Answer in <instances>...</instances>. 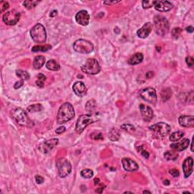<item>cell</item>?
<instances>
[{
    "label": "cell",
    "instance_id": "obj_19",
    "mask_svg": "<svg viewBox=\"0 0 194 194\" xmlns=\"http://www.w3.org/2000/svg\"><path fill=\"white\" fill-rule=\"evenodd\" d=\"M155 10L159 12H168L173 8V5L168 1H156L155 5Z\"/></svg>",
    "mask_w": 194,
    "mask_h": 194
},
{
    "label": "cell",
    "instance_id": "obj_31",
    "mask_svg": "<svg viewBox=\"0 0 194 194\" xmlns=\"http://www.w3.org/2000/svg\"><path fill=\"white\" fill-rule=\"evenodd\" d=\"M42 109V105L41 104H34L30 106L27 107V111L31 113H34V112H37V111H40Z\"/></svg>",
    "mask_w": 194,
    "mask_h": 194
},
{
    "label": "cell",
    "instance_id": "obj_13",
    "mask_svg": "<svg viewBox=\"0 0 194 194\" xmlns=\"http://www.w3.org/2000/svg\"><path fill=\"white\" fill-rule=\"evenodd\" d=\"M140 112H141L142 117H143L145 122H149L152 121L154 117V112L150 107L148 106V105H143V104H141L140 105Z\"/></svg>",
    "mask_w": 194,
    "mask_h": 194
},
{
    "label": "cell",
    "instance_id": "obj_48",
    "mask_svg": "<svg viewBox=\"0 0 194 194\" xmlns=\"http://www.w3.org/2000/svg\"><path fill=\"white\" fill-rule=\"evenodd\" d=\"M186 31H187V32H189V33H193V31H194V29H193V27H192V26H189V27H187V28H186Z\"/></svg>",
    "mask_w": 194,
    "mask_h": 194
},
{
    "label": "cell",
    "instance_id": "obj_42",
    "mask_svg": "<svg viewBox=\"0 0 194 194\" xmlns=\"http://www.w3.org/2000/svg\"><path fill=\"white\" fill-rule=\"evenodd\" d=\"M186 62H187V64L189 67H193L194 64V60L193 59V57L188 56V57L186 58Z\"/></svg>",
    "mask_w": 194,
    "mask_h": 194
},
{
    "label": "cell",
    "instance_id": "obj_24",
    "mask_svg": "<svg viewBox=\"0 0 194 194\" xmlns=\"http://www.w3.org/2000/svg\"><path fill=\"white\" fill-rule=\"evenodd\" d=\"M46 68H47V69L50 70V71H56L60 69V65H59V64L56 60L51 59V60L48 61L47 63H46Z\"/></svg>",
    "mask_w": 194,
    "mask_h": 194
},
{
    "label": "cell",
    "instance_id": "obj_53",
    "mask_svg": "<svg viewBox=\"0 0 194 194\" xmlns=\"http://www.w3.org/2000/svg\"><path fill=\"white\" fill-rule=\"evenodd\" d=\"M143 193H149V194H150L151 192H150V191H148V190H144Z\"/></svg>",
    "mask_w": 194,
    "mask_h": 194
},
{
    "label": "cell",
    "instance_id": "obj_10",
    "mask_svg": "<svg viewBox=\"0 0 194 194\" xmlns=\"http://www.w3.org/2000/svg\"><path fill=\"white\" fill-rule=\"evenodd\" d=\"M140 96L142 100L151 104H155L157 101V95L155 89L152 87H147L142 89L140 93Z\"/></svg>",
    "mask_w": 194,
    "mask_h": 194
},
{
    "label": "cell",
    "instance_id": "obj_11",
    "mask_svg": "<svg viewBox=\"0 0 194 194\" xmlns=\"http://www.w3.org/2000/svg\"><path fill=\"white\" fill-rule=\"evenodd\" d=\"M20 12L16 10H12L3 15L2 20L5 24L8 25H15L20 20Z\"/></svg>",
    "mask_w": 194,
    "mask_h": 194
},
{
    "label": "cell",
    "instance_id": "obj_25",
    "mask_svg": "<svg viewBox=\"0 0 194 194\" xmlns=\"http://www.w3.org/2000/svg\"><path fill=\"white\" fill-rule=\"evenodd\" d=\"M108 138L111 140V141H117L120 138V133L119 131L116 129H112L108 133Z\"/></svg>",
    "mask_w": 194,
    "mask_h": 194
},
{
    "label": "cell",
    "instance_id": "obj_27",
    "mask_svg": "<svg viewBox=\"0 0 194 194\" xmlns=\"http://www.w3.org/2000/svg\"><path fill=\"white\" fill-rule=\"evenodd\" d=\"M16 75L19 78L22 80V81H27L30 78V74L28 72L24 70H17L16 71Z\"/></svg>",
    "mask_w": 194,
    "mask_h": 194
},
{
    "label": "cell",
    "instance_id": "obj_38",
    "mask_svg": "<svg viewBox=\"0 0 194 194\" xmlns=\"http://www.w3.org/2000/svg\"><path fill=\"white\" fill-rule=\"evenodd\" d=\"M181 32H182V29H181L180 27H176V28H174L172 30L171 34L174 38H177L180 36V34H181Z\"/></svg>",
    "mask_w": 194,
    "mask_h": 194
},
{
    "label": "cell",
    "instance_id": "obj_28",
    "mask_svg": "<svg viewBox=\"0 0 194 194\" xmlns=\"http://www.w3.org/2000/svg\"><path fill=\"white\" fill-rule=\"evenodd\" d=\"M96 108V102L95 100H89L86 104V109L89 112H93Z\"/></svg>",
    "mask_w": 194,
    "mask_h": 194
},
{
    "label": "cell",
    "instance_id": "obj_4",
    "mask_svg": "<svg viewBox=\"0 0 194 194\" xmlns=\"http://www.w3.org/2000/svg\"><path fill=\"white\" fill-rule=\"evenodd\" d=\"M154 26L155 33L159 36H165L169 31L168 20L162 15L154 17Z\"/></svg>",
    "mask_w": 194,
    "mask_h": 194
},
{
    "label": "cell",
    "instance_id": "obj_32",
    "mask_svg": "<svg viewBox=\"0 0 194 194\" xmlns=\"http://www.w3.org/2000/svg\"><path fill=\"white\" fill-rule=\"evenodd\" d=\"M81 175L84 178H91L93 176V170L89 168L83 169L81 171Z\"/></svg>",
    "mask_w": 194,
    "mask_h": 194
},
{
    "label": "cell",
    "instance_id": "obj_49",
    "mask_svg": "<svg viewBox=\"0 0 194 194\" xmlns=\"http://www.w3.org/2000/svg\"><path fill=\"white\" fill-rule=\"evenodd\" d=\"M57 13H58V11L57 10H53V11H52V12H51V13H50V17L51 18L55 17V16H56V15H57Z\"/></svg>",
    "mask_w": 194,
    "mask_h": 194
},
{
    "label": "cell",
    "instance_id": "obj_35",
    "mask_svg": "<svg viewBox=\"0 0 194 194\" xmlns=\"http://www.w3.org/2000/svg\"><path fill=\"white\" fill-rule=\"evenodd\" d=\"M155 2L156 1H153V0H144L142 2V5L143 9H150L155 5Z\"/></svg>",
    "mask_w": 194,
    "mask_h": 194
},
{
    "label": "cell",
    "instance_id": "obj_20",
    "mask_svg": "<svg viewBox=\"0 0 194 194\" xmlns=\"http://www.w3.org/2000/svg\"><path fill=\"white\" fill-rule=\"evenodd\" d=\"M178 122L181 126L184 127H191L194 126V118L192 115L190 116L184 115L179 118Z\"/></svg>",
    "mask_w": 194,
    "mask_h": 194
},
{
    "label": "cell",
    "instance_id": "obj_52",
    "mask_svg": "<svg viewBox=\"0 0 194 194\" xmlns=\"http://www.w3.org/2000/svg\"><path fill=\"white\" fill-rule=\"evenodd\" d=\"M163 184H165V185H169V184H170V181H168V180H165V181H164V182H163Z\"/></svg>",
    "mask_w": 194,
    "mask_h": 194
},
{
    "label": "cell",
    "instance_id": "obj_16",
    "mask_svg": "<svg viewBox=\"0 0 194 194\" xmlns=\"http://www.w3.org/2000/svg\"><path fill=\"white\" fill-rule=\"evenodd\" d=\"M193 159L191 157H188L184 161L183 163V170H184V177L187 178L193 173Z\"/></svg>",
    "mask_w": 194,
    "mask_h": 194
},
{
    "label": "cell",
    "instance_id": "obj_47",
    "mask_svg": "<svg viewBox=\"0 0 194 194\" xmlns=\"http://www.w3.org/2000/svg\"><path fill=\"white\" fill-rule=\"evenodd\" d=\"M118 2H120L119 1H113V2H111V1H105V2H104L103 3L105 4V5H113V4H116V3H118Z\"/></svg>",
    "mask_w": 194,
    "mask_h": 194
},
{
    "label": "cell",
    "instance_id": "obj_40",
    "mask_svg": "<svg viewBox=\"0 0 194 194\" xmlns=\"http://www.w3.org/2000/svg\"><path fill=\"white\" fill-rule=\"evenodd\" d=\"M0 7H1V12H4L9 8V4L8 2L5 1H2L0 3Z\"/></svg>",
    "mask_w": 194,
    "mask_h": 194
},
{
    "label": "cell",
    "instance_id": "obj_43",
    "mask_svg": "<svg viewBox=\"0 0 194 194\" xmlns=\"http://www.w3.org/2000/svg\"><path fill=\"white\" fill-rule=\"evenodd\" d=\"M169 173H170V174H171L173 177H178V176L180 175V172H179V171L177 170V169H175V168L170 170Z\"/></svg>",
    "mask_w": 194,
    "mask_h": 194
},
{
    "label": "cell",
    "instance_id": "obj_5",
    "mask_svg": "<svg viewBox=\"0 0 194 194\" xmlns=\"http://www.w3.org/2000/svg\"><path fill=\"white\" fill-rule=\"evenodd\" d=\"M81 71L87 74H97L101 71V67L98 61L95 59H88L86 62L81 66Z\"/></svg>",
    "mask_w": 194,
    "mask_h": 194
},
{
    "label": "cell",
    "instance_id": "obj_51",
    "mask_svg": "<svg viewBox=\"0 0 194 194\" xmlns=\"http://www.w3.org/2000/svg\"><path fill=\"white\" fill-rule=\"evenodd\" d=\"M94 182H95V185H97V184L100 183V179H99V178H95Z\"/></svg>",
    "mask_w": 194,
    "mask_h": 194
},
{
    "label": "cell",
    "instance_id": "obj_39",
    "mask_svg": "<svg viewBox=\"0 0 194 194\" xmlns=\"http://www.w3.org/2000/svg\"><path fill=\"white\" fill-rule=\"evenodd\" d=\"M90 138L94 140H103V136L102 134V133H93L90 135Z\"/></svg>",
    "mask_w": 194,
    "mask_h": 194
},
{
    "label": "cell",
    "instance_id": "obj_26",
    "mask_svg": "<svg viewBox=\"0 0 194 194\" xmlns=\"http://www.w3.org/2000/svg\"><path fill=\"white\" fill-rule=\"evenodd\" d=\"M52 49L51 45H44V46H35L32 48V51L34 53L37 52H46Z\"/></svg>",
    "mask_w": 194,
    "mask_h": 194
},
{
    "label": "cell",
    "instance_id": "obj_15",
    "mask_svg": "<svg viewBox=\"0 0 194 194\" xmlns=\"http://www.w3.org/2000/svg\"><path fill=\"white\" fill-rule=\"evenodd\" d=\"M124 169L127 171H134L139 168L138 164L129 158H123L122 160Z\"/></svg>",
    "mask_w": 194,
    "mask_h": 194
},
{
    "label": "cell",
    "instance_id": "obj_12",
    "mask_svg": "<svg viewBox=\"0 0 194 194\" xmlns=\"http://www.w3.org/2000/svg\"><path fill=\"white\" fill-rule=\"evenodd\" d=\"M58 143H59V140H58V139H50V140H46V141L44 142L43 143L41 144L39 146V149L42 153L48 154L56 148V146L58 145Z\"/></svg>",
    "mask_w": 194,
    "mask_h": 194
},
{
    "label": "cell",
    "instance_id": "obj_22",
    "mask_svg": "<svg viewBox=\"0 0 194 194\" xmlns=\"http://www.w3.org/2000/svg\"><path fill=\"white\" fill-rule=\"evenodd\" d=\"M143 60V56L142 53H136L133 56H132L130 59H128V64L130 65H135V64H138L142 62V61Z\"/></svg>",
    "mask_w": 194,
    "mask_h": 194
},
{
    "label": "cell",
    "instance_id": "obj_2",
    "mask_svg": "<svg viewBox=\"0 0 194 194\" xmlns=\"http://www.w3.org/2000/svg\"><path fill=\"white\" fill-rule=\"evenodd\" d=\"M97 120H99L97 114H95V115H81L78 118V122H77L76 124V127H75L77 133H81L88 125L96 122Z\"/></svg>",
    "mask_w": 194,
    "mask_h": 194
},
{
    "label": "cell",
    "instance_id": "obj_1",
    "mask_svg": "<svg viewBox=\"0 0 194 194\" xmlns=\"http://www.w3.org/2000/svg\"><path fill=\"white\" fill-rule=\"evenodd\" d=\"M75 112L73 105L69 102H65L60 106L57 114V122L59 124H63L69 122L74 117Z\"/></svg>",
    "mask_w": 194,
    "mask_h": 194
},
{
    "label": "cell",
    "instance_id": "obj_23",
    "mask_svg": "<svg viewBox=\"0 0 194 194\" xmlns=\"http://www.w3.org/2000/svg\"><path fill=\"white\" fill-rule=\"evenodd\" d=\"M45 62H46V59H45V57L42 56H37V57L34 59L33 65H34V67L36 69H40L42 66L44 65Z\"/></svg>",
    "mask_w": 194,
    "mask_h": 194
},
{
    "label": "cell",
    "instance_id": "obj_18",
    "mask_svg": "<svg viewBox=\"0 0 194 194\" xmlns=\"http://www.w3.org/2000/svg\"><path fill=\"white\" fill-rule=\"evenodd\" d=\"M152 24H151L150 22H147V23L144 24V25L137 31V36L140 38H142V39L146 38L150 34V33L152 32Z\"/></svg>",
    "mask_w": 194,
    "mask_h": 194
},
{
    "label": "cell",
    "instance_id": "obj_36",
    "mask_svg": "<svg viewBox=\"0 0 194 194\" xmlns=\"http://www.w3.org/2000/svg\"><path fill=\"white\" fill-rule=\"evenodd\" d=\"M164 157L167 160H175L177 158V155L174 152L167 151L164 154Z\"/></svg>",
    "mask_w": 194,
    "mask_h": 194
},
{
    "label": "cell",
    "instance_id": "obj_17",
    "mask_svg": "<svg viewBox=\"0 0 194 194\" xmlns=\"http://www.w3.org/2000/svg\"><path fill=\"white\" fill-rule=\"evenodd\" d=\"M73 91L79 97H83L87 93V89L84 83L81 81H78L73 85Z\"/></svg>",
    "mask_w": 194,
    "mask_h": 194
},
{
    "label": "cell",
    "instance_id": "obj_45",
    "mask_svg": "<svg viewBox=\"0 0 194 194\" xmlns=\"http://www.w3.org/2000/svg\"><path fill=\"white\" fill-rule=\"evenodd\" d=\"M35 180H36V182L37 183V184H41L43 183L44 181V178L42 177H41L40 175H37L35 177Z\"/></svg>",
    "mask_w": 194,
    "mask_h": 194
},
{
    "label": "cell",
    "instance_id": "obj_9",
    "mask_svg": "<svg viewBox=\"0 0 194 194\" xmlns=\"http://www.w3.org/2000/svg\"><path fill=\"white\" fill-rule=\"evenodd\" d=\"M12 115L17 123L21 126H29L31 123L27 113L22 108H15L12 111Z\"/></svg>",
    "mask_w": 194,
    "mask_h": 194
},
{
    "label": "cell",
    "instance_id": "obj_7",
    "mask_svg": "<svg viewBox=\"0 0 194 194\" xmlns=\"http://www.w3.org/2000/svg\"><path fill=\"white\" fill-rule=\"evenodd\" d=\"M56 165H57L59 177L61 178L67 177L71 172L72 167H71V162L64 158H60L58 159Z\"/></svg>",
    "mask_w": 194,
    "mask_h": 194
},
{
    "label": "cell",
    "instance_id": "obj_14",
    "mask_svg": "<svg viewBox=\"0 0 194 194\" xmlns=\"http://www.w3.org/2000/svg\"><path fill=\"white\" fill-rule=\"evenodd\" d=\"M89 15L85 10L79 11L75 15V19L78 24L82 26H87L89 21Z\"/></svg>",
    "mask_w": 194,
    "mask_h": 194
},
{
    "label": "cell",
    "instance_id": "obj_44",
    "mask_svg": "<svg viewBox=\"0 0 194 194\" xmlns=\"http://www.w3.org/2000/svg\"><path fill=\"white\" fill-rule=\"evenodd\" d=\"M23 85H24V81H22L21 80V81L16 82V83H15V85H14V87H15V89H19V88L21 87Z\"/></svg>",
    "mask_w": 194,
    "mask_h": 194
},
{
    "label": "cell",
    "instance_id": "obj_3",
    "mask_svg": "<svg viewBox=\"0 0 194 194\" xmlns=\"http://www.w3.org/2000/svg\"><path fill=\"white\" fill-rule=\"evenodd\" d=\"M30 34L33 40L37 43L42 44L46 40V31L44 26L41 24H37L30 31Z\"/></svg>",
    "mask_w": 194,
    "mask_h": 194
},
{
    "label": "cell",
    "instance_id": "obj_6",
    "mask_svg": "<svg viewBox=\"0 0 194 194\" xmlns=\"http://www.w3.org/2000/svg\"><path fill=\"white\" fill-rule=\"evenodd\" d=\"M74 49L76 52L82 54H88L93 52V44L86 40L80 39L74 42L73 45Z\"/></svg>",
    "mask_w": 194,
    "mask_h": 194
},
{
    "label": "cell",
    "instance_id": "obj_50",
    "mask_svg": "<svg viewBox=\"0 0 194 194\" xmlns=\"http://www.w3.org/2000/svg\"><path fill=\"white\" fill-rule=\"evenodd\" d=\"M153 75H154L153 72H152V71H149V72L147 73L146 76L147 78H151L152 77H153Z\"/></svg>",
    "mask_w": 194,
    "mask_h": 194
},
{
    "label": "cell",
    "instance_id": "obj_33",
    "mask_svg": "<svg viewBox=\"0 0 194 194\" xmlns=\"http://www.w3.org/2000/svg\"><path fill=\"white\" fill-rule=\"evenodd\" d=\"M171 96V91L169 88H167V89H163L161 93V96H162V99L163 101H166V100H168L169 98Z\"/></svg>",
    "mask_w": 194,
    "mask_h": 194
},
{
    "label": "cell",
    "instance_id": "obj_29",
    "mask_svg": "<svg viewBox=\"0 0 194 194\" xmlns=\"http://www.w3.org/2000/svg\"><path fill=\"white\" fill-rule=\"evenodd\" d=\"M184 137V132L182 131H177V132H174V133H171L170 135V137H169V139H170L171 141H177V140H181L182 137Z\"/></svg>",
    "mask_w": 194,
    "mask_h": 194
},
{
    "label": "cell",
    "instance_id": "obj_37",
    "mask_svg": "<svg viewBox=\"0 0 194 194\" xmlns=\"http://www.w3.org/2000/svg\"><path fill=\"white\" fill-rule=\"evenodd\" d=\"M121 127H122V129H123L124 130L128 132V133H133V132L135 130L134 127L131 124H123Z\"/></svg>",
    "mask_w": 194,
    "mask_h": 194
},
{
    "label": "cell",
    "instance_id": "obj_46",
    "mask_svg": "<svg viewBox=\"0 0 194 194\" xmlns=\"http://www.w3.org/2000/svg\"><path fill=\"white\" fill-rule=\"evenodd\" d=\"M65 130H66L65 127L62 126V127H58V128L56 130V133H58V134H61V133H64Z\"/></svg>",
    "mask_w": 194,
    "mask_h": 194
},
{
    "label": "cell",
    "instance_id": "obj_30",
    "mask_svg": "<svg viewBox=\"0 0 194 194\" xmlns=\"http://www.w3.org/2000/svg\"><path fill=\"white\" fill-rule=\"evenodd\" d=\"M46 77L42 74H39L37 77V81H36V84L39 87H43L44 82L46 81Z\"/></svg>",
    "mask_w": 194,
    "mask_h": 194
},
{
    "label": "cell",
    "instance_id": "obj_8",
    "mask_svg": "<svg viewBox=\"0 0 194 194\" xmlns=\"http://www.w3.org/2000/svg\"><path fill=\"white\" fill-rule=\"evenodd\" d=\"M149 129L154 133L156 137L158 138H162L165 137L170 133L171 126L166 123L159 122V123L155 124L149 127Z\"/></svg>",
    "mask_w": 194,
    "mask_h": 194
},
{
    "label": "cell",
    "instance_id": "obj_34",
    "mask_svg": "<svg viewBox=\"0 0 194 194\" xmlns=\"http://www.w3.org/2000/svg\"><path fill=\"white\" fill-rule=\"evenodd\" d=\"M39 3V2H37V1H24L23 2V5L25 7L26 9H28V10H31V9H34V7L37 5V4Z\"/></svg>",
    "mask_w": 194,
    "mask_h": 194
},
{
    "label": "cell",
    "instance_id": "obj_21",
    "mask_svg": "<svg viewBox=\"0 0 194 194\" xmlns=\"http://www.w3.org/2000/svg\"><path fill=\"white\" fill-rule=\"evenodd\" d=\"M190 143V140L187 138L183 139L181 142H178L177 143H174L171 145V148L177 152H181L187 148Z\"/></svg>",
    "mask_w": 194,
    "mask_h": 194
},
{
    "label": "cell",
    "instance_id": "obj_41",
    "mask_svg": "<svg viewBox=\"0 0 194 194\" xmlns=\"http://www.w3.org/2000/svg\"><path fill=\"white\" fill-rule=\"evenodd\" d=\"M137 149H138L139 153L141 154V155H143L144 158H146V159H148L149 156V154L148 153V152H146V150H144L143 149V147L142 146L137 147Z\"/></svg>",
    "mask_w": 194,
    "mask_h": 194
}]
</instances>
